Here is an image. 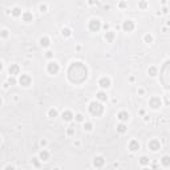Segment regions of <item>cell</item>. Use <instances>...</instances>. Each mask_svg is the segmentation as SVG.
<instances>
[{"instance_id": "cell-1", "label": "cell", "mask_w": 170, "mask_h": 170, "mask_svg": "<svg viewBox=\"0 0 170 170\" xmlns=\"http://www.w3.org/2000/svg\"><path fill=\"white\" fill-rule=\"evenodd\" d=\"M88 109H89V113L92 116H94V117H98V116L102 114L104 112V106L101 102H98V101H92V102L89 104V106H88Z\"/></svg>"}, {"instance_id": "cell-2", "label": "cell", "mask_w": 170, "mask_h": 170, "mask_svg": "<svg viewBox=\"0 0 170 170\" xmlns=\"http://www.w3.org/2000/svg\"><path fill=\"white\" fill-rule=\"evenodd\" d=\"M88 28H89L90 32H98L101 29V21L98 19H92V20H89Z\"/></svg>"}, {"instance_id": "cell-3", "label": "cell", "mask_w": 170, "mask_h": 170, "mask_svg": "<svg viewBox=\"0 0 170 170\" xmlns=\"http://www.w3.org/2000/svg\"><path fill=\"white\" fill-rule=\"evenodd\" d=\"M19 84H20L21 86H24V88L29 86V85L32 84V77H31L29 75H27V73H24V75H20V78H19Z\"/></svg>"}, {"instance_id": "cell-4", "label": "cell", "mask_w": 170, "mask_h": 170, "mask_svg": "<svg viewBox=\"0 0 170 170\" xmlns=\"http://www.w3.org/2000/svg\"><path fill=\"white\" fill-rule=\"evenodd\" d=\"M47 70L49 75H56V73L60 70V67H59V64L56 63V61H49L47 65Z\"/></svg>"}, {"instance_id": "cell-5", "label": "cell", "mask_w": 170, "mask_h": 170, "mask_svg": "<svg viewBox=\"0 0 170 170\" xmlns=\"http://www.w3.org/2000/svg\"><path fill=\"white\" fill-rule=\"evenodd\" d=\"M149 105L153 109H158V108L162 105V101H161V98L158 96H153V97L149 98Z\"/></svg>"}, {"instance_id": "cell-6", "label": "cell", "mask_w": 170, "mask_h": 170, "mask_svg": "<svg viewBox=\"0 0 170 170\" xmlns=\"http://www.w3.org/2000/svg\"><path fill=\"white\" fill-rule=\"evenodd\" d=\"M148 146H149V149L152 150V152H158V150L161 149V144H160V141H158L157 138L150 140L149 144H148Z\"/></svg>"}, {"instance_id": "cell-7", "label": "cell", "mask_w": 170, "mask_h": 170, "mask_svg": "<svg viewBox=\"0 0 170 170\" xmlns=\"http://www.w3.org/2000/svg\"><path fill=\"white\" fill-rule=\"evenodd\" d=\"M98 85H100L102 89H108V88L112 85V81H110L109 77H106V76H104V77L100 78V81H98Z\"/></svg>"}, {"instance_id": "cell-8", "label": "cell", "mask_w": 170, "mask_h": 170, "mask_svg": "<svg viewBox=\"0 0 170 170\" xmlns=\"http://www.w3.org/2000/svg\"><path fill=\"white\" fill-rule=\"evenodd\" d=\"M20 67H19V64H11L9 68H8V72H9L11 76H17L20 75Z\"/></svg>"}, {"instance_id": "cell-9", "label": "cell", "mask_w": 170, "mask_h": 170, "mask_svg": "<svg viewBox=\"0 0 170 170\" xmlns=\"http://www.w3.org/2000/svg\"><path fill=\"white\" fill-rule=\"evenodd\" d=\"M105 165V158L101 157V155H97V157L93 158V166L94 168H102Z\"/></svg>"}, {"instance_id": "cell-10", "label": "cell", "mask_w": 170, "mask_h": 170, "mask_svg": "<svg viewBox=\"0 0 170 170\" xmlns=\"http://www.w3.org/2000/svg\"><path fill=\"white\" fill-rule=\"evenodd\" d=\"M134 21L133 20H125L122 24V29L125 31V32H132L133 29H134Z\"/></svg>"}, {"instance_id": "cell-11", "label": "cell", "mask_w": 170, "mask_h": 170, "mask_svg": "<svg viewBox=\"0 0 170 170\" xmlns=\"http://www.w3.org/2000/svg\"><path fill=\"white\" fill-rule=\"evenodd\" d=\"M128 148H129L130 152H137V150H140V142L137 140H132L128 145Z\"/></svg>"}, {"instance_id": "cell-12", "label": "cell", "mask_w": 170, "mask_h": 170, "mask_svg": "<svg viewBox=\"0 0 170 170\" xmlns=\"http://www.w3.org/2000/svg\"><path fill=\"white\" fill-rule=\"evenodd\" d=\"M117 118L121 121V122H126V121H129L130 118V114L128 112H125V110H122V112H120L117 114Z\"/></svg>"}, {"instance_id": "cell-13", "label": "cell", "mask_w": 170, "mask_h": 170, "mask_svg": "<svg viewBox=\"0 0 170 170\" xmlns=\"http://www.w3.org/2000/svg\"><path fill=\"white\" fill-rule=\"evenodd\" d=\"M73 118H75V114H73L70 110H64L63 112V120L67 121V122H69V121H72Z\"/></svg>"}, {"instance_id": "cell-14", "label": "cell", "mask_w": 170, "mask_h": 170, "mask_svg": "<svg viewBox=\"0 0 170 170\" xmlns=\"http://www.w3.org/2000/svg\"><path fill=\"white\" fill-rule=\"evenodd\" d=\"M21 19H23V21H25V23H31L33 20V15L31 12H28V11H25V12H23Z\"/></svg>"}, {"instance_id": "cell-15", "label": "cell", "mask_w": 170, "mask_h": 170, "mask_svg": "<svg viewBox=\"0 0 170 170\" xmlns=\"http://www.w3.org/2000/svg\"><path fill=\"white\" fill-rule=\"evenodd\" d=\"M39 42H40V47H42V48H48V47L51 45V40L47 37V36H44V37H40Z\"/></svg>"}, {"instance_id": "cell-16", "label": "cell", "mask_w": 170, "mask_h": 170, "mask_svg": "<svg viewBox=\"0 0 170 170\" xmlns=\"http://www.w3.org/2000/svg\"><path fill=\"white\" fill-rule=\"evenodd\" d=\"M114 37H116L114 31H108V32L105 33V40H106L108 42H112L113 40H114Z\"/></svg>"}, {"instance_id": "cell-17", "label": "cell", "mask_w": 170, "mask_h": 170, "mask_svg": "<svg viewBox=\"0 0 170 170\" xmlns=\"http://www.w3.org/2000/svg\"><path fill=\"white\" fill-rule=\"evenodd\" d=\"M117 132H118V133H121V134L126 133V132H128V126H126V124H125V122L118 124V125H117Z\"/></svg>"}, {"instance_id": "cell-18", "label": "cell", "mask_w": 170, "mask_h": 170, "mask_svg": "<svg viewBox=\"0 0 170 170\" xmlns=\"http://www.w3.org/2000/svg\"><path fill=\"white\" fill-rule=\"evenodd\" d=\"M96 97H97V100H100V101H106L108 100V94L105 92H102V90L96 93Z\"/></svg>"}, {"instance_id": "cell-19", "label": "cell", "mask_w": 170, "mask_h": 170, "mask_svg": "<svg viewBox=\"0 0 170 170\" xmlns=\"http://www.w3.org/2000/svg\"><path fill=\"white\" fill-rule=\"evenodd\" d=\"M39 157H40L41 161H48V160H49V153H48L45 149H42L40 152V154H39Z\"/></svg>"}, {"instance_id": "cell-20", "label": "cell", "mask_w": 170, "mask_h": 170, "mask_svg": "<svg viewBox=\"0 0 170 170\" xmlns=\"http://www.w3.org/2000/svg\"><path fill=\"white\" fill-rule=\"evenodd\" d=\"M11 13H12V16H15V17H19V16L23 15L21 8H19V7H13L12 11H11Z\"/></svg>"}, {"instance_id": "cell-21", "label": "cell", "mask_w": 170, "mask_h": 170, "mask_svg": "<svg viewBox=\"0 0 170 170\" xmlns=\"http://www.w3.org/2000/svg\"><path fill=\"white\" fill-rule=\"evenodd\" d=\"M161 163H162V166H165V168L170 166V155H163L162 160H161Z\"/></svg>"}, {"instance_id": "cell-22", "label": "cell", "mask_w": 170, "mask_h": 170, "mask_svg": "<svg viewBox=\"0 0 170 170\" xmlns=\"http://www.w3.org/2000/svg\"><path fill=\"white\" fill-rule=\"evenodd\" d=\"M148 73H149V76H152V77H155L157 73H158V69L155 67H150L148 69Z\"/></svg>"}, {"instance_id": "cell-23", "label": "cell", "mask_w": 170, "mask_h": 170, "mask_svg": "<svg viewBox=\"0 0 170 170\" xmlns=\"http://www.w3.org/2000/svg\"><path fill=\"white\" fill-rule=\"evenodd\" d=\"M61 35H63L64 37H69V36L72 35V32H70L69 28H63V29H61Z\"/></svg>"}, {"instance_id": "cell-24", "label": "cell", "mask_w": 170, "mask_h": 170, "mask_svg": "<svg viewBox=\"0 0 170 170\" xmlns=\"http://www.w3.org/2000/svg\"><path fill=\"white\" fill-rule=\"evenodd\" d=\"M57 114H59V112H57V109H49V112H48V116H49L51 118H55V117H57Z\"/></svg>"}, {"instance_id": "cell-25", "label": "cell", "mask_w": 170, "mask_h": 170, "mask_svg": "<svg viewBox=\"0 0 170 170\" xmlns=\"http://www.w3.org/2000/svg\"><path fill=\"white\" fill-rule=\"evenodd\" d=\"M140 163H141V165H144V166L149 165V158L146 157V155H142V157L140 158Z\"/></svg>"}, {"instance_id": "cell-26", "label": "cell", "mask_w": 170, "mask_h": 170, "mask_svg": "<svg viewBox=\"0 0 170 170\" xmlns=\"http://www.w3.org/2000/svg\"><path fill=\"white\" fill-rule=\"evenodd\" d=\"M138 7H140L141 9H145V8L148 7V3H146V0H140V1H138Z\"/></svg>"}, {"instance_id": "cell-27", "label": "cell", "mask_w": 170, "mask_h": 170, "mask_svg": "<svg viewBox=\"0 0 170 170\" xmlns=\"http://www.w3.org/2000/svg\"><path fill=\"white\" fill-rule=\"evenodd\" d=\"M144 40H145V42L150 44V42H153V36L150 35V33H146V35H145V37H144Z\"/></svg>"}, {"instance_id": "cell-28", "label": "cell", "mask_w": 170, "mask_h": 170, "mask_svg": "<svg viewBox=\"0 0 170 170\" xmlns=\"http://www.w3.org/2000/svg\"><path fill=\"white\" fill-rule=\"evenodd\" d=\"M75 120L77 121V122H84V116L81 114V113H77V114L75 116Z\"/></svg>"}, {"instance_id": "cell-29", "label": "cell", "mask_w": 170, "mask_h": 170, "mask_svg": "<svg viewBox=\"0 0 170 170\" xmlns=\"http://www.w3.org/2000/svg\"><path fill=\"white\" fill-rule=\"evenodd\" d=\"M93 129V125L90 122H85L84 124V130H86V132H90V130Z\"/></svg>"}, {"instance_id": "cell-30", "label": "cell", "mask_w": 170, "mask_h": 170, "mask_svg": "<svg viewBox=\"0 0 170 170\" xmlns=\"http://www.w3.org/2000/svg\"><path fill=\"white\" fill-rule=\"evenodd\" d=\"M32 163H33V166H35V168H40V161H39V158L33 157L32 158Z\"/></svg>"}, {"instance_id": "cell-31", "label": "cell", "mask_w": 170, "mask_h": 170, "mask_svg": "<svg viewBox=\"0 0 170 170\" xmlns=\"http://www.w3.org/2000/svg\"><path fill=\"white\" fill-rule=\"evenodd\" d=\"M67 133H68V136H73V134H75V128H73V126H69V128L67 129Z\"/></svg>"}, {"instance_id": "cell-32", "label": "cell", "mask_w": 170, "mask_h": 170, "mask_svg": "<svg viewBox=\"0 0 170 170\" xmlns=\"http://www.w3.org/2000/svg\"><path fill=\"white\" fill-rule=\"evenodd\" d=\"M39 9H40L41 13H42V12H47V5H45V4H41L40 7H39Z\"/></svg>"}, {"instance_id": "cell-33", "label": "cell", "mask_w": 170, "mask_h": 170, "mask_svg": "<svg viewBox=\"0 0 170 170\" xmlns=\"http://www.w3.org/2000/svg\"><path fill=\"white\" fill-rule=\"evenodd\" d=\"M1 37H3V39L8 37V29H3V31H1Z\"/></svg>"}, {"instance_id": "cell-34", "label": "cell", "mask_w": 170, "mask_h": 170, "mask_svg": "<svg viewBox=\"0 0 170 170\" xmlns=\"http://www.w3.org/2000/svg\"><path fill=\"white\" fill-rule=\"evenodd\" d=\"M45 56H47L48 59H52L53 57V52H52V51H48V52L45 53Z\"/></svg>"}, {"instance_id": "cell-35", "label": "cell", "mask_w": 170, "mask_h": 170, "mask_svg": "<svg viewBox=\"0 0 170 170\" xmlns=\"http://www.w3.org/2000/svg\"><path fill=\"white\" fill-rule=\"evenodd\" d=\"M8 83H9V84H16V80H15V78H13V77H9V78H8Z\"/></svg>"}, {"instance_id": "cell-36", "label": "cell", "mask_w": 170, "mask_h": 170, "mask_svg": "<svg viewBox=\"0 0 170 170\" xmlns=\"http://www.w3.org/2000/svg\"><path fill=\"white\" fill-rule=\"evenodd\" d=\"M126 7V3L125 1H120V8H125Z\"/></svg>"}, {"instance_id": "cell-37", "label": "cell", "mask_w": 170, "mask_h": 170, "mask_svg": "<svg viewBox=\"0 0 170 170\" xmlns=\"http://www.w3.org/2000/svg\"><path fill=\"white\" fill-rule=\"evenodd\" d=\"M98 0H88V3H89L90 5H93V4H96V3H97Z\"/></svg>"}, {"instance_id": "cell-38", "label": "cell", "mask_w": 170, "mask_h": 170, "mask_svg": "<svg viewBox=\"0 0 170 170\" xmlns=\"http://www.w3.org/2000/svg\"><path fill=\"white\" fill-rule=\"evenodd\" d=\"M40 145H41V146H45V145H47V141H45V140H41V141H40Z\"/></svg>"}]
</instances>
